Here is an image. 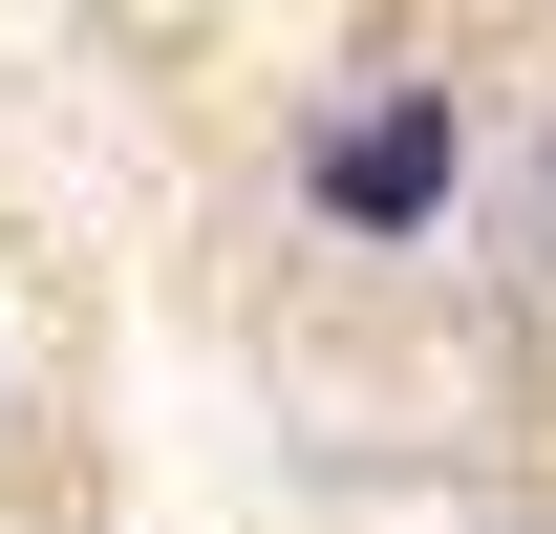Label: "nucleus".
I'll list each match as a JSON object with an SVG mask.
<instances>
[{
  "label": "nucleus",
  "instance_id": "obj_1",
  "mask_svg": "<svg viewBox=\"0 0 556 534\" xmlns=\"http://www.w3.org/2000/svg\"><path fill=\"white\" fill-rule=\"evenodd\" d=\"M321 193L386 236V214H428L450 193V107H364V129H321Z\"/></svg>",
  "mask_w": 556,
  "mask_h": 534
}]
</instances>
